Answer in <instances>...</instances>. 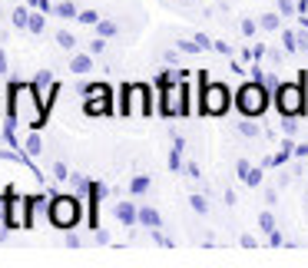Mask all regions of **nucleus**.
<instances>
[{
  "label": "nucleus",
  "mask_w": 308,
  "mask_h": 268,
  "mask_svg": "<svg viewBox=\"0 0 308 268\" xmlns=\"http://www.w3.org/2000/svg\"><path fill=\"white\" fill-rule=\"evenodd\" d=\"M80 23H87V27H96L99 20H103V17H99L96 10H80V17H77Z\"/></svg>",
  "instance_id": "23"
},
{
  "label": "nucleus",
  "mask_w": 308,
  "mask_h": 268,
  "mask_svg": "<svg viewBox=\"0 0 308 268\" xmlns=\"http://www.w3.org/2000/svg\"><path fill=\"white\" fill-rule=\"evenodd\" d=\"M50 172H53L56 182H66V179H70V169H66V162H60V159L53 162V169H50Z\"/></svg>",
  "instance_id": "22"
},
{
  "label": "nucleus",
  "mask_w": 308,
  "mask_h": 268,
  "mask_svg": "<svg viewBox=\"0 0 308 268\" xmlns=\"http://www.w3.org/2000/svg\"><path fill=\"white\" fill-rule=\"evenodd\" d=\"M50 225H56V229H77L80 222H83V199L80 195H53L50 199Z\"/></svg>",
  "instance_id": "2"
},
{
  "label": "nucleus",
  "mask_w": 308,
  "mask_h": 268,
  "mask_svg": "<svg viewBox=\"0 0 308 268\" xmlns=\"http://www.w3.org/2000/svg\"><path fill=\"white\" fill-rule=\"evenodd\" d=\"M239 133H242V136H259V126L252 123V116H245L242 123H239Z\"/></svg>",
  "instance_id": "25"
},
{
  "label": "nucleus",
  "mask_w": 308,
  "mask_h": 268,
  "mask_svg": "<svg viewBox=\"0 0 308 268\" xmlns=\"http://www.w3.org/2000/svg\"><path fill=\"white\" fill-rule=\"evenodd\" d=\"M278 10L285 13V17H292V13H295L298 7H295V3H292V0H278Z\"/></svg>",
  "instance_id": "32"
},
{
  "label": "nucleus",
  "mask_w": 308,
  "mask_h": 268,
  "mask_svg": "<svg viewBox=\"0 0 308 268\" xmlns=\"http://www.w3.org/2000/svg\"><path fill=\"white\" fill-rule=\"evenodd\" d=\"M130 192H132V195H143V192H149V176H132V179H130Z\"/></svg>",
  "instance_id": "17"
},
{
  "label": "nucleus",
  "mask_w": 308,
  "mask_h": 268,
  "mask_svg": "<svg viewBox=\"0 0 308 268\" xmlns=\"http://www.w3.org/2000/svg\"><path fill=\"white\" fill-rule=\"evenodd\" d=\"M182 149H186V143L182 139H173V153H169V169H182Z\"/></svg>",
  "instance_id": "14"
},
{
  "label": "nucleus",
  "mask_w": 308,
  "mask_h": 268,
  "mask_svg": "<svg viewBox=\"0 0 308 268\" xmlns=\"http://www.w3.org/2000/svg\"><path fill=\"white\" fill-rule=\"evenodd\" d=\"M46 103L44 93L37 83H10V106H7V116H10L17 126H30V129H44L46 126Z\"/></svg>",
  "instance_id": "1"
},
{
  "label": "nucleus",
  "mask_w": 308,
  "mask_h": 268,
  "mask_svg": "<svg viewBox=\"0 0 308 268\" xmlns=\"http://www.w3.org/2000/svg\"><path fill=\"white\" fill-rule=\"evenodd\" d=\"M192 40H196V43L202 46V50H212V46H216V43H212V40H209V37H206V34H196V37H192Z\"/></svg>",
  "instance_id": "33"
},
{
  "label": "nucleus",
  "mask_w": 308,
  "mask_h": 268,
  "mask_svg": "<svg viewBox=\"0 0 308 268\" xmlns=\"http://www.w3.org/2000/svg\"><path fill=\"white\" fill-rule=\"evenodd\" d=\"M249 169H252V166H249L245 159H239V162H235V172H239V179H245V176H249Z\"/></svg>",
  "instance_id": "34"
},
{
  "label": "nucleus",
  "mask_w": 308,
  "mask_h": 268,
  "mask_svg": "<svg viewBox=\"0 0 308 268\" xmlns=\"http://www.w3.org/2000/svg\"><path fill=\"white\" fill-rule=\"evenodd\" d=\"M0 205H3V229H30V199L7 189V202Z\"/></svg>",
  "instance_id": "5"
},
{
  "label": "nucleus",
  "mask_w": 308,
  "mask_h": 268,
  "mask_svg": "<svg viewBox=\"0 0 308 268\" xmlns=\"http://www.w3.org/2000/svg\"><path fill=\"white\" fill-rule=\"evenodd\" d=\"M259 27H262V30H278V27H282V17H278V13H265L262 20H259Z\"/></svg>",
  "instance_id": "20"
},
{
  "label": "nucleus",
  "mask_w": 308,
  "mask_h": 268,
  "mask_svg": "<svg viewBox=\"0 0 308 268\" xmlns=\"http://www.w3.org/2000/svg\"><path fill=\"white\" fill-rule=\"evenodd\" d=\"M255 27H259V23H252V20H242V34L249 37V34H255Z\"/></svg>",
  "instance_id": "38"
},
{
  "label": "nucleus",
  "mask_w": 308,
  "mask_h": 268,
  "mask_svg": "<svg viewBox=\"0 0 308 268\" xmlns=\"http://www.w3.org/2000/svg\"><path fill=\"white\" fill-rule=\"evenodd\" d=\"M189 205H192V209H196L199 215H206V212H209V202L202 199V195H192V199H189Z\"/></svg>",
  "instance_id": "27"
},
{
  "label": "nucleus",
  "mask_w": 308,
  "mask_h": 268,
  "mask_svg": "<svg viewBox=\"0 0 308 268\" xmlns=\"http://www.w3.org/2000/svg\"><path fill=\"white\" fill-rule=\"evenodd\" d=\"M212 50H216V53H222V56H229V53H232V46H229V43H222V40L212 46Z\"/></svg>",
  "instance_id": "35"
},
{
  "label": "nucleus",
  "mask_w": 308,
  "mask_h": 268,
  "mask_svg": "<svg viewBox=\"0 0 308 268\" xmlns=\"http://www.w3.org/2000/svg\"><path fill=\"white\" fill-rule=\"evenodd\" d=\"M120 100H123V113L126 116H149L156 110L153 89L146 86V83H126Z\"/></svg>",
  "instance_id": "4"
},
{
  "label": "nucleus",
  "mask_w": 308,
  "mask_h": 268,
  "mask_svg": "<svg viewBox=\"0 0 308 268\" xmlns=\"http://www.w3.org/2000/svg\"><path fill=\"white\" fill-rule=\"evenodd\" d=\"M259 225H262V232H265V235L275 232V219H272V212H262V215H259Z\"/></svg>",
  "instance_id": "26"
},
{
  "label": "nucleus",
  "mask_w": 308,
  "mask_h": 268,
  "mask_svg": "<svg viewBox=\"0 0 308 268\" xmlns=\"http://www.w3.org/2000/svg\"><path fill=\"white\" fill-rule=\"evenodd\" d=\"M285 238H282V232H268V245H282Z\"/></svg>",
  "instance_id": "36"
},
{
  "label": "nucleus",
  "mask_w": 308,
  "mask_h": 268,
  "mask_svg": "<svg viewBox=\"0 0 308 268\" xmlns=\"http://www.w3.org/2000/svg\"><path fill=\"white\" fill-rule=\"evenodd\" d=\"M262 176H265L262 169H249V176H245L242 182H245V186H259V182H262Z\"/></svg>",
  "instance_id": "29"
},
{
  "label": "nucleus",
  "mask_w": 308,
  "mask_h": 268,
  "mask_svg": "<svg viewBox=\"0 0 308 268\" xmlns=\"http://www.w3.org/2000/svg\"><path fill=\"white\" fill-rule=\"evenodd\" d=\"M89 70H93V53H73V56H70V73L87 77Z\"/></svg>",
  "instance_id": "10"
},
{
  "label": "nucleus",
  "mask_w": 308,
  "mask_h": 268,
  "mask_svg": "<svg viewBox=\"0 0 308 268\" xmlns=\"http://www.w3.org/2000/svg\"><path fill=\"white\" fill-rule=\"evenodd\" d=\"M27 23H30V7H17V10H13V27H17V30H27Z\"/></svg>",
  "instance_id": "18"
},
{
  "label": "nucleus",
  "mask_w": 308,
  "mask_h": 268,
  "mask_svg": "<svg viewBox=\"0 0 308 268\" xmlns=\"http://www.w3.org/2000/svg\"><path fill=\"white\" fill-rule=\"evenodd\" d=\"M268 103H272V93H268L259 79L239 86V93H235V106H239V113H242V116H252V119L268 110Z\"/></svg>",
  "instance_id": "3"
},
{
  "label": "nucleus",
  "mask_w": 308,
  "mask_h": 268,
  "mask_svg": "<svg viewBox=\"0 0 308 268\" xmlns=\"http://www.w3.org/2000/svg\"><path fill=\"white\" fill-rule=\"evenodd\" d=\"M83 110L89 116H103V113H113V93L106 83H89L83 89Z\"/></svg>",
  "instance_id": "8"
},
{
  "label": "nucleus",
  "mask_w": 308,
  "mask_h": 268,
  "mask_svg": "<svg viewBox=\"0 0 308 268\" xmlns=\"http://www.w3.org/2000/svg\"><path fill=\"white\" fill-rule=\"evenodd\" d=\"M295 156H302V159H308V146H295Z\"/></svg>",
  "instance_id": "42"
},
{
  "label": "nucleus",
  "mask_w": 308,
  "mask_h": 268,
  "mask_svg": "<svg viewBox=\"0 0 308 268\" xmlns=\"http://www.w3.org/2000/svg\"><path fill=\"white\" fill-rule=\"evenodd\" d=\"M186 172H189V179H199V166L196 162H186Z\"/></svg>",
  "instance_id": "39"
},
{
  "label": "nucleus",
  "mask_w": 308,
  "mask_h": 268,
  "mask_svg": "<svg viewBox=\"0 0 308 268\" xmlns=\"http://www.w3.org/2000/svg\"><path fill=\"white\" fill-rule=\"evenodd\" d=\"M3 238H7V235H3V232H0V242H3Z\"/></svg>",
  "instance_id": "43"
},
{
  "label": "nucleus",
  "mask_w": 308,
  "mask_h": 268,
  "mask_svg": "<svg viewBox=\"0 0 308 268\" xmlns=\"http://www.w3.org/2000/svg\"><path fill=\"white\" fill-rule=\"evenodd\" d=\"M53 17H63V20H77L80 10L73 0H60V3H53Z\"/></svg>",
  "instance_id": "11"
},
{
  "label": "nucleus",
  "mask_w": 308,
  "mask_h": 268,
  "mask_svg": "<svg viewBox=\"0 0 308 268\" xmlns=\"http://www.w3.org/2000/svg\"><path fill=\"white\" fill-rule=\"evenodd\" d=\"M305 172H308V166H305Z\"/></svg>",
  "instance_id": "44"
},
{
  "label": "nucleus",
  "mask_w": 308,
  "mask_h": 268,
  "mask_svg": "<svg viewBox=\"0 0 308 268\" xmlns=\"http://www.w3.org/2000/svg\"><path fill=\"white\" fill-rule=\"evenodd\" d=\"M295 129H298L295 116H285V123H282V133H285V136H295Z\"/></svg>",
  "instance_id": "30"
},
{
  "label": "nucleus",
  "mask_w": 308,
  "mask_h": 268,
  "mask_svg": "<svg viewBox=\"0 0 308 268\" xmlns=\"http://www.w3.org/2000/svg\"><path fill=\"white\" fill-rule=\"evenodd\" d=\"M275 106L282 110V116L305 113V83H282L275 89Z\"/></svg>",
  "instance_id": "7"
},
{
  "label": "nucleus",
  "mask_w": 308,
  "mask_h": 268,
  "mask_svg": "<svg viewBox=\"0 0 308 268\" xmlns=\"http://www.w3.org/2000/svg\"><path fill=\"white\" fill-rule=\"evenodd\" d=\"M282 43H285V50H288V53H295L298 46H302V43H298V37L292 34V30H282Z\"/></svg>",
  "instance_id": "21"
},
{
  "label": "nucleus",
  "mask_w": 308,
  "mask_h": 268,
  "mask_svg": "<svg viewBox=\"0 0 308 268\" xmlns=\"http://www.w3.org/2000/svg\"><path fill=\"white\" fill-rule=\"evenodd\" d=\"M89 53H93V56H103V53H106V37H99V40H89Z\"/></svg>",
  "instance_id": "28"
},
{
  "label": "nucleus",
  "mask_w": 308,
  "mask_h": 268,
  "mask_svg": "<svg viewBox=\"0 0 308 268\" xmlns=\"http://www.w3.org/2000/svg\"><path fill=\"white\" fill-rule=\"evenodd\" d=\"M66 245H70V248H80V235L70 232V235H66Z\"/></svg>",
  "instance_id": "40"
},
{
  "label": "nucleus",
  "mask_w": 308,
  "mask_h": 268,
  "mask_svg": "<svg viewBox=\"0 0 308 268\" xmlns=\"http://www.w3.org/2000/svg\"><path fill=\"white\" fill-rule=\"evenodd\" d=\"M113 215H116V219H120L123 225L139 222V209H136L132 202H116V209H113Z\"/></svg>",
  "instance_id": "9"
},
{
  "label": "nucleus",
  "mask_w": 308,
  "mask_h": 268,
  "mask_svg": "<svg viewBox=\"0 0 308 268\" xmlns=\"http://www.w3.org/2000/svg\"><path fill=\"white\" fill-rule=\"evenodd\" d=\"M0 73H7V53H3V46H0Z\"/></svg>",
  "instance_id": "41"
},
{
  "label": "nucleus",
  "mask_w": 308,
  "mask_h": 268,
  "mask_svg": "<svg viewBox=\"0 0 308 268\" xmlns=\"http://www.w3.org/2000/svg\"><path fill=\"white\" fill-rule=\"evenodd\" d=\"M23 149H27V156H40V153H44V139H40V133H37V129H33L30 136H27Z\"/></svg>",
  "instance_id": "15"
},
{
  "label": "nucleus",
  "mask_w": 308,
  "mask_h": 268,
  "mask_svg": "<svg viewBox=\"0 0 308 268\" xmlns=\"http://www.w3.org/2000/svg\"><path fill=\"white\" fill-rule=\"evenodd\" d=\"M153 242H159V245H166V248L173 245V242H169V238H166V235H163V232H153Z\"/></svg>",
  "instance_id": "37"
},
{
  "label": "nucleus",
  "mask_w": 308,
  "mask_h": 268,
  "mask_svg": "<svg viewBox=\"0 0 308 268\" xmlns=\"http://www.w3.org/2000/svg\"><path fill=\"white\" fill-rule=\"evenodd\" d=\"M30 34H44L46 30V10H30V23H27Z\"/></svg>",
  "instance_id": "13"
},
{
  "label": "nucleus",
  "mask_w": 308,
  "mask_h": 268,
  "mask_svg": "<svg viewBox=\"0 0 308 268\" xmlns=\"http://www.w3.org/2000/svg\"><path fill=\"white\" fill-rule=\"evenodd\" d=\"M116 30H120V27H116V20H99L96 23V34L106 37V40H110V37H116Z\"/></svg>",
  "instance_id": "19"
},
{
  "label": "nucleus",
  "mask_w": 308,
  "mask_h": 268,
  "mask_svg": "<svg viewBox=\"0 0 308 268\" xmlns=\"http://www.w3.org/2000/svg\"><path fill=\"white\" fill-rule=\"evenodd\" d=\"M33 83H37V86L44 89V86H53L56 79H53V73H50V70H40V73H37V77H33Z\"/></svg>",
  "instance_id": "24"
},
{
  "label": "nucleus",
  "mask_w": 308,
  "mask_h": 268,
  "mask_svg": "<svg viewBox=\"0 0 308 268\" xmlns=\"http://www.w3.org/2000/svg\"><path fill=\"white\" fill-rule=\"evenodd\" d=\"M53 40H56V46H63V50H77V43H80V40L70 34V30H56Z\"/></svg>",
  "instance_id": "16"
},
{
  "label": "nucleus",
  "mask_w": 308,
  "mask_h": 268,
  "mask_svg": "<svg viewBox=\"0 0 308 268\" xmlns=\"http://www.w3.org/2000/svg\"><path fill=\"white\" fill-rule=\"evenodd\" d=\"M139 222H143L146 229H163V215L146 205V209H139Z\"/></svg>",
  "instance_id": "12"
},
{
  "label": "nucleus",
  "mask_w": 308,
  "mask_h": 268,
  "mask_svg": "<svg viewBox=\"0 0 308 268\" xmlns=\"http://www.w3.org/2000/svg\"><path fill=\"white\" fill-rule=\"evenodd\" d=\"M229 89L222 86V83H212V79L202 77V100H199V106H202V113H209V116H222V113L229 110Z\"/></svg>",
  "instance_id": "6"
},
{
  "label": "nucleus",
  "mask_w": 308,
  "mask_h": 268,
  "mask_svg": "<svg viewBox=\"0 0 308 268\" xmlns=\"http://www.w3.org/2000/svg\"><path fill=\"white\" fill-rule=\"evenodd\" d=\"M199 50H202V46H199L196 40H189V43L182 40V43H179V53H199Z\"/></svg>",
  "instance_id": "31"
}]
</instances>
